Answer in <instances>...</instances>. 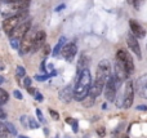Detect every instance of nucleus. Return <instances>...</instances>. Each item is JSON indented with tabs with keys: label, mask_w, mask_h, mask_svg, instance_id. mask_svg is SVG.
<instances>
[{
	"label": "nucleus",
	"mask_w": 147,
	"mask_h": 138,
	"mask_svg": "<svg viewBox=\"0 0 147 138\" xmlns=\"http://www.w3.org/2000/svg\"><path fill=\"white\" fill-rule=\"evenodd\" d=\"M21 123H22V125L25 127V128H28V118H27V115L21 116Z\"/></svg>",
	"instance_id": "23"
},
{
	"label": "nucleus",
	"mask_w": 147,
	"mask_h": 138,
	"mask_svg": "<svg viewBox=\"0 0 147 138\" xmlns=\"http://www.w3.org/2000/svg\"><path fill=\"white\" fill-rule=\"evenodd\" d=\"M63 8H65V5H63V4H62V5H59V7H57V8H56V12H59V10H61V9H63Z\"/></svg>",
	"instance_id": "37"
},
{
	"label": "nucleus",
	"mask_w": 147,
	"mask_h": 138,
	"mask_svg": "<svg viewBox=\"0 0 147 138\" xmlns=\"http://www.w3.org/2000/svg\"><path fill=\"white\" fill-rule=\"evenodd\" d=\"M110 70H111L110 62L107 61V59H102L98 63V67H97V76L107 79V76L110 75Z\"/></svg>",
	"instance_id": "10"
},
{
	"label": "nucleus",
	"mask_w": 147,
	"mask_h": 138,
	"mask_svg": "<svg viewBox=\"0 0 147 138\" xmlns=\"http://www.w3.org/2000/svg\"><path fill=\"white\" fill-rule=\"evenodd\" d=\"M59 100L62 101L63 103H69L71 102V100L74 98V89L71 85H67V87H65L63 89L59 92Z\"/></svg>",
	"instance_id": "14"
},
{
	"label": "nucleus",
	"mask_w": 147,
	"mask_h": 138,
	"mask_svg": "<svg viewBox=\"0 0 147 138\" xmlns=\"http://www.w3.org/2000/svg\"><path fill=\"white\" fill-rule=\"evenodd\" d=\"M8 100H9V96H8V93L5 92L4 89H1V88H0V105H4V103H7Z\"/></svg>",
	"instance_id": "17"
},
{
	"label": "nucleus",
	"mask_w": 147,
	"mask_h": 138,
	"mask_svg": "<svg viewBox=\"0 0 147 138\" xmlns=\"http://www.w3.org/2000/svg\"><path fill=\"white\" fill-rule=\"evenodd\" d=\"M61 53H62V56H63V58L70 62L75 58L76 53H78V46H76L75 43H67L63 45Z\"/></svg>",
	"instance_id": "7"
},
{
	"label": "nucleus",
	"mask_w": 147,
	"mask_h": 138,
	"mask_svg": "<svg viewBox=\"0 0 147 138\" xmlns=\"http://www.w3.org/2000/svg\"><path fill=\"white\" fill-rule=\"evenodd\" d=\"M34 97H35V100H36V101H39V102H41V101L44 100L43 94H41V93H39L38 90H36V93H35V94H34Z\"/></svg>",
	"instance_id": "25"
},
{
	"label": "nucleus",
	"mask_w": 147,
	"mask_h": 138,
	"mask_svg": "<svg viewBox=\"0 0 147 138\" xmlns=\"http://www.w3.org/2000/svg\"><path fill=\"white\" fill-rule=\"evenodd\" d=\"M72 125V132L74 133H78V131H79V123L76 120H74V123L71 124Z\"/></svg>",
	"instance_id": "26"
},
{
	"label": "nucleus",
	"mask_w": 147,
	"mask_h": 138,
	"mask_svg": "<svg viewBox=\"0 0 147 138\" xmlns=\"http://www.w3.org/2000/svg\"><path fill=\"white\" fill-rule=\"evenodd\" d=\"M49 114L52 115V118L54 119V120H58L59 119V115H58V112H56L54 110H49Z\"/></svg>",
	"instance_id": "29"
},
{
	"label": "nucleus",
	"mask_w": 147,
	"mask_h": 138,
	"mask_svg": "<svg viewBox=\"0 0 147 138\" xmlns=\"http://www.w3.org/2000/svg\"><path fill=\"white\" fill-rule=\"evenodd\" d=\"M97 133L99 134V137H105V136H106V131H105L103 127H101V128L97 129Z\"/></svg>",
	"instance_id": "30"
},
{
	"label": "nucleus",
	"mask_w": 147,
	"mask_h": 138,
	"mask_svg": "<svg viewBox=\"0 0 147 138\" xmlns=\"http://www.w3.org/2000/svg\"><path fill=\"white\" fill-rule=\"evenodd\" d=\"M16 75H17V77H25V75H26L25 69H23L22 66H18L17 69H16Z\"/></svg>",
	"instance_id": "21"
},
{
	"label": "nucleus",
	"mask_w": 147,
	"mask_h": 138,
	"mask_svg": "<svg viewBox=\"0 0 147 138\" xmlns=\"http://www.w3.org/2000/svg\"><path fill=\"white\" fill-rule=\"evenodd\" d=\"M3 81H4V77H3V76H0V84H1Z\"/></svg>",
	"instance_id": "38"
},
{
	"label": "nucleus",
	"mask_w": 147,
	"mask_h": 138,
	"mask_svg": "<svg viewBox=\"0 0 147 138\" xmlns=\"http://www.w3.org/2000/svg\"><path fill=\"white\" fill-rule=\"evenodd\" d=\"M116 61L123 65V67L127 70V72L129 75L134 71V63H133L132 56L129 53H127L124 49H120V50L116 52Z\"/></svg>",
	"instance_id": "2"
},
{
	"label": "nucleus",
	"mask_w": 147,
	"mask_h": 138,
	"mask_svg": "<svg viewBox=\"0 0 147 138\" xmlns=\"http://www.w3.org/2000/svg\"><path fill=\"white\" fill-rule=\"evenodd\" d=\"M17 138H30V137H26V136H18Z\"/></svg>",
	"instance_id": "39"
},
{
	"label": "nucleus",
	"mask_w": 147,
	"mask_h": 138,
	"mask_svg": "<svg viewBox=\"0 0 147 138\" xmlns=\"http://www.w3.org/2000/svg\"><path fill=\"white\" fill-rule=\"evenodd\" d=\"M49 52H51V46H49L48 44H47V45L44 46V54H45V56H48Z\"/></svg>",
	"instance_id": "34"
},
{
	"label": "nucleus",
	"mask_w": 147,
	"mask_h": 138,
	"mask_svg": "<svg viewBox=\"0 0 147 138\" xmlns=\"http://www.w3.org/2000/svg\"><path fill=\"white\" fill-rule=\"evenodd\" d=\"M30 31H28L27 34H26L25 36H23L22 39H21V44H20V56H25L26 53H28V52L31 50V48H32V43H34V36L35 35H30Z\"/></svg>",
	"instance_id": "6"
},
{
	"label": "nucleus",
	"mask_w": 147,
	"mask_h": 138,
	"mask_svg": "<svg viewBox=\"0 0 147 138\" xmlns=\"http://www.w3.org/2000/svg\"><path fill=\"white\" fill-rule=\"evenodd\" d=\"M21 21L22 20L18 17V14L9 15L8 18H5L4 22H3V28H4L5 34H8V36H12L13 31L16 30V27L18 26V23H20Z\"/></svg>",
	"instance_id": "5"
},
{
	"label": "nucleus",
	"mask_w": 147,
	"mask_h": 138,
	"mask_svg": "<svg viewBox=\"0 0 147 138\" xmlns=\"http://www.w3.org/2000/svg\"><path fill=\"white\" fill-rule=\"evenodd\" d=\"M30 28H31V20L21 21V22L18 23V26L16 27V30L13 31L12 35H16V38H23V36L30 31Z\"/></svg>",
	"instance_id": "8"
},
{
	"label": "nucleus",
	"mask_w": 147,
	"mask_h": 138,
	"mask_svg": "<svg viewBox=\"0 0 147 138\" xmlns=\"http://www.w3.org/2000/svg\"><path fill=\"white\" fill-rule=\"evenodd\" d=\"M13 96H14V98H17V100H22L23 98L22 93H21L20 90H14V92H13Z\"/></svg>",
	"instance_id": "28"
},
{
	"label": "nucleus",
	"mask_w": 147,
	"mask_h": 138,
	"mask_svg": "<svg viewBox=\"0 0 147 138\" xmlns=\"http://www.w3.org/2000/svg\"><path fill=\"white\" fill-rule=\"evenodd\" d=\"M5 118H7V112H5V111L0 107V119H1V120H4Z\"/></svg>",
	"instance_id": "33"
},
{
	"label": "nucleus",
	"mask_w": 147,
	"mask_h": 138,
	"mask_svg": "<svg viewBox=\"0 0 147 138\" xmlns=\"http://www.w3.org/2000/svg\"><path fill=\"white\" fill-rule=\"evenodd\" d=\"M27 92H28V93H30V94H32V96H34V94H35V93H36V90H35V89H34V88L28 87V88H27Z\"/></svg>",
	"instance_id": "36"
},
{
	"label": "nucleus",
	"mask_w": 147,
	"mask_h": 138,
	"mask_svg": "<svg viewBox=\"0 0 147 138\" xmlns=\"http://www.w3.org/2000/svg\"><path fill=\"white\" fill-rule=\"evenodd\" d=\"M8 136H9V133H8L7 127L0 121V138H8Z\"/></svg>",
	"instance_id": "18"
},
{
	"label": "nucleus",
	"mask_w": 147,
	"mask_h": 138,
	"mask_svg": "<svg viewBox=\"0 0 147 138\" xmlns=\"http://www.w3.org/2000/svg\"><path fill=\"white\" fill-rule=\"evenodd\" d=\"M94 101H96V98L90 97V96H86V97L84 98V100L81 101V102H83L84 107H92V106L94 105Z\"/></svg>",
	"instance_id": "16"
},
{
	"label": "nucleus",
	"mask_w": 147,
	"mask_h": 138,
	"mask_svg": "<svg viewBox=\"0 0 147 138\" xmlns=\"http://www.w3.org/2000/svg\"><path fill=\"white\" fill-rule=\"evenodd\" d=\"M127 44L128 46H129L130 49H132V52L136 54V56L138 57V59L142 58V52H141V48H140V44H138V40L137 38H136L133 34H129V35L127 36Z\"/></svg>",
	"instance_id": "9"
},
{
	"label": "nucleus",
	"mask_w": 147,
	"mask_h": 138,
	"mask_svg": "<svg viewBox=\"0 0 147 138\" xmlns=\"http://www.w3.org/2000/svg\"><path fill=\"white\" fill-rule=\"evenodd\" d=\"M47 34L44 31H38L34 36V43H32V48H31V53L32 52H36L39 48H41V45H44V41H45Z\"/></svg>",
	"instance_id": "11"
},
{
	"label": "nucleus",
	"mask_w": 147,
	"mask_h": 138,
	"mask_svg": "<svg viewBox=\"0 0 147 138\" xmlns=\"http://www.w3.org/2000/svg\"><path fill=\"white\" fill-rule=\"evenodd\" d=\"M48 77H51V75H36L35 79L38 80V81H45Z\"/></svg>",
	"instance_id": "24"
},
{
	"label": "nucleus",
	"mask_w": 147,
	"mask_h": 138,
	"mask_svg": "<svg viewBox=\"0 0 147 138\" xmlns=\"http://www.w3.org/2000/svg\"><path fill=\"white\" fill-rule=\"evenodd\" d=\"M5 127H7L8 133H9L10 136H17V129L14 128V125H13L12 123H5Z\"/></svg>",
	"instance_id": "19"
},
{
	"label": "nucleus",
	"mask_w": 147,
	"mask_h": 138,
	"mask_svg": "<svg viewBox=\"0 0 147 138\" xmlns=\"http://www.w3.org/2000/svg\"><path fill=\"white\" fill-rule=\"evenodd\" d=\"M23 85H25L26 88L31 87V79L30 77H25V79H23Z\"/></svg>",
	"instance_id": "31"
},
{
	"label": "nucleus",
	"mask_w": 147,
	"mask_h": 138,
	"mask_svg": "<svg viewBox=\"0 0 147 138\" xmlns=\"http://www.w3.org/2000/svg\"><path fill=\"white\" fill-rule=\"evenodd\" d=\"M121 98L124 108H129L133 105V100H134V84H133V81H128L125 84L124 93H123Z\"/></svg>",
	"instance_id": "4"
},
{
	"label": "nucleus",
	"mask_w": 147,
	"mask_h": 138,
	"mask_svg": "<svg viewBox=\"0 0 147 138\" xmlns=\"http://www.w3.org/2000/svg\"><path fill=\"white\" fill-rule=\"evenodd\" d=\"M116 92H117V88L115 85V81H114V76L111 74L107 76L106 79V83H105V87H103V94H105V98L110 102H114L115 98H116Z\"/></svg>",
	"instance_id": "3"
},
{
	"label": "nucleus",
	"mask_w": 147,
	"mask_h": 138,
	"mask_svg": "<svg viewBox=\"0 0 147 138\" xmlns=\"http://www.w3.org/2000/svg\"><path fill=\"white\" fill-rule=\"evenodd\" d=\"M20 44H21L20 38H12L10 39V46H12L13 49H20Z\"/></svg>",
	"instance_id": "20"
},
{
	"label": "nucleus",
	"mask_w": 147,
	"mask_h": 138,
	"mask_svg": "<svg viewBox=\"0 0 147 138\" xmlns=\"http://www.w3.org/2000/svg\"><path fill=\"white\" fill-rule=\"evenodd\" d=\"M141 4H142V0H134V7L137 8V9L141 8Z\"/></svg>",
	"instance_id": "35"
},
{
	"label": "nucleus",
	"mask_w": 147,
	"mask_h": 138,
	"mask_svg": "<svg viewBox=\"0 0 147 138\" xmlns=\"http://www.w3.org/2000/svg\"><path fill=\"white\" fill-rule=\"evenodd\" d=\"M136 88H137V93L142 98H147V75H143L136 81Z\"/></svg>",
	"instance_id": "12"
},
{
	"label": "nucleus",
	"mask_w": 147,
	"mask_h": 138,
	"mask_svg": "<svg viewBox=\"0 0 147 138\" xmlns=\"http://www.w3.org/2000/svg\"><path fill=\"white\" fill-rule=\"evenodd\" d=\"M136 110L137 111H147V106L146 105H140L136 107Z\"/></svg>",
	"instance_id": "32"
},
{
	"label": "nucleus",
	"mask_w": 147,
	"mask_h": 138,
	"mask_svg": "<svg viewBox=\"0 0 147 138\" xmlns=\"http://www.w3.org/2000/svg\"><path fill=\"white\" fill-rule=\"evenodd\" d=\"M90 85H92V75L90 71L88 69H84L79 72V79L78 83H76L75 88H74V100L81 101L88 96L89 89H90Z\"/></svg>",
	"instance_id": "1"
},
{
	"label": "nucleus",
	"mask_w": 147,
	"mask_h": 138,
	"mask_svg": "<svg viewBox=\"0 0 147 138\" xmlns=\"http://www.w3.org/2000/svg\"><path fill=\"white\" fill-rule=\"evenodd\" d=\"M129 26H130V30H132V34L134 36H137V38H140V39H142V38H145L146 36L145 28H143L138 22H136L134 20L129 21Z\"/></svg>",
	"instance_id": "13"
},
{
	"label": "nucleus",
	"mask_w": 147,
	"mask_h": 138,
	"mask_svg": "<svg viewBox=\"0 0 147 138\" xmlns=\"http://www.w3.org/2000/svg\"><path fill=\"white\" fill-rule=\"evenodd\" d=\"M39 127H40V125H39V124L36 123L32 118H28V128H30V129H38Z\"/></svg>",
	"instance_id": "22"
},
{
	"label": "nucleus",
	"mask_w": 147,
	"mask_h": 138,
	"mask_svg": "<svg viewBox=\"0 0 147 138\" xmlns=\"http://www.w3.org/2000/svg\"><path fill=\"white\" fill-rule=\"evenodd\" d=\"M36 115H38V118H39V120L41 121V123H45V120H44V116H43V112H41L40 110H36Z\"/></svg>",
	"instance_id": "27"
},
{
	"label": "nucleus",
	"mask_w": 147,
	"mask_h": 138,
	"mask_svg": "<svg viewBox=\"0 0 147 138\" xmlns=\"http://www.w3.org/2000/svg\"><path fill=\"white\" fill-rule=\"evenodd\" d=\"M66 44V38L65 36H62L61 39L58 40V43H57V45L54 46V49H53V56L56 57V56H58L59 54V52L62 50V48H63V45Z\"/></svg>",
	"instance_id": "15"
}]
</instances>
